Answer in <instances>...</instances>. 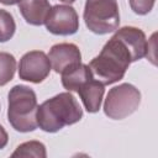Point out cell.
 Wrapping results in <instances>:
<instances>
[{"mask_svg": "<svg viewBox=\"0 0 158 158\" xmlns=\"http://www.w3.org/2000/svg\"><path fill=\"white\" fill-rule=\"evenodd\" d=\"M131 63L132 58L126 46L116 36H112L88 67L94 79L102 85H109L121 80Z\"/></svg>", "mask_w": 158, "mask_h": 158, "instance_id": "cell-1", "label": "cell"}, {"mask_svg": "<svg viewBox=\"0 0 158 158\" xmlns=\"http://www.w3.org/2000/svg\"><path fill=\"white\" fill-rule=\"evenodd\" d=\"M83 117V110L77 99L68 93H60L37 106V125L46 132H57L73 125Z\"/></svg>", "mask_w": 158, "mask_h": 158, "instance_id": "cell-2", "label": "cell"}, {"mask_svg": "<svg viewBox=\"0 0 158 158\" xmlns=\"http://www.w3.org/2000/svg\"><path fill=\"white\" fill-rule=\"evenodd\" d=\"M37 98L26 85H15L9 91L7 118L19 132H30L37 128Z\"/></svg>", "mask_w": 158, "mask_h": 158, "instance_id": "cell-3", "label": "cell"}, {"mask_svg": "<svg viewBox=\"0 0 158 158\" xmlns=\"http://www.w3.org/2000/svg\"><path fill=\"white\" fill-rule=\"evenodd\" d=\"M86 27L96 35L114 32L120 25V11L116 0H86L84 7Z\"/></svg>", "mask_w": 158, "mask_h": 158, "instance_id": "cell-4", "label": "cell"}, {"mask_svg": "<svg viewBox=\"0 0 158 158\" xmlns=\"http://www.w3.org/2000/svg\"><path fill=\"white\" fill-rule=\"evenodd\" d=\"M141 104V93L132 84L123 83L109 90L104 112L112 120H122L133 114Z\"/></svg>", "mask_w": 158, "mask_h": 158, "instance_id": "cell-5", "label": "cell"}, {"mask_svg": "<svg viewBox=\"0 0 158 158\" xmlns=\"http://www.w3.org/2000/svg\"><path fill=\"white\" fill-rule=\"evenodd\" d=\"M46 28L53 35L68 36L79 28V17L74 7L69 5H54L51 7L46 20Z\"/></svg>", "mask_w": 158, "mask_h": 158, "instance_id": "cell-6", "label": "cell"}, {"mask_svg": "<svg viewBox=\"0 0 158 158\" xmlns=\"http://www.w3.org/2000/svg\"><path fill=\"white\" fill-rule=\"evenodd\" d=\"M48 56L42 51H31L22 56L19 64V77L31 83L43 81L51 72Z\"/></svg>", "mask_w": 158, "mask_h": 158, "instance_id": "cell-7", "label": "cell"}, {"mask_svg": "<svg viewBox=\"0 0 158 158\" xmlns=\"http://www.w3.org/2000/svg\"><path fill=\"white\" fill-rule=\"evenodd\" d=\"M51 67L56 73H64L65 70L81 63V53L74 43L54 44L48 54Z\"/></svg>", "mask_w": 158, "mask_h": 158, "instance_id": "cell-8", "label": "cell"}, {"mask_svg": "<svg viewBox=\"0 0 158 158\" xmlns=\"http://www.w3.org/2000/svg\"><path fill=\"white\" fill-rule=\"evenodd\" d=\"M116 36L128 49L132 62H136L144 56H147L148 51V43L146 35L142 30L133 27V26H125L116 31L114 35Z\"/></svg>", "mask_w": 158, "mask_h": 158, "instance_id": "cell-9", "label": "cell"}, {"mask_svg": "<svg viewBox=\"0 0 158 158\" xmlns=\"http://www.w3.org/2000/svg\"><path fill=\"white\" fill-rule=\"evenodd\" d=\"M104 91H105L104 85L96 79H94V77L86 80L84 84H81L77 90L88 112L99 111L101 106Z\"/></svg>", "mask_w": 158, "mask_h": 158, "instance_id": "cell-10", "label": "cell"}, {"mask_svg": "<svg viewBox=\"0 0 158 158\" xmlns=\"http://www.w3.org/2000/svg\"><path fill=\"white\" fill-rule=\"evenodd\" d=\"M19 10L27 23L41 26L51 10V4L48 0H21Z\"/></svg>", "mask_w": 158, "mask_h": 158, "instance_id": "cell-11", "label": "cell"}, {"mask_svg": "<svg viewBox=\"0 0 158 158\" xmlns=\"http://www.w3.org/2000/svg\"><path fill=\"white\" fill-rule=\"evenodd\" d=\"M90 78H93V74L89 67L86 64L79 63L62 73V84L68 91H77L78 88Z\"/></svg>", "mask_w": 158, "mask_h": 158, "instance_id": "cell-12", "label": "cell"}, {"mask_svg": "<svg viewBox=\"0 0 158 158\" xmlns=\"http://www.w3.org/2000/svg\"><path fill=\"white\" fill-rule=\"evenodd\" d=\"M46 147L43 143L38 141H28L20 144L16 151L11 154V157H38L46 158Z\"/></svg>", "mask_w": 158, "mask_h": 158, "instance_id": "cell-13", "label": "cell"}, {"mask_svg": "<svg viewBox=\"0 0 158 158\" xmlns=\"http://www.w3.org/2000/svg\"><path fill=\"white\" fill-rule=\"evenodd\" d=\"M16 70V59L7 52H0V86L12 80Z\"/></svg>", "mask_w": 158, "mask_h": 158, "instance_id": "cell-14", "label": "cell"}, {"mask_svg": "<svg viewBox=\"0 0 158 158\" xmlns=\"http://www.w3.org/2000/svg\"><path fill=\"white\" fill-rule=\"evenodd\" d=\"M16 30V23L12 17V15L4 10L0 9V42H6L9 41Z\"/></svg>", "mask_w": 158, "mask_h": 158, "instance_id": "cell-15", "label": "cell"}, {"mask_svg": "<svg viewBox=\"0 0 158 158\" xmlns=\"http://www.w3.org/2000/svg\"><path fill=\"white\" fill-rule=\"evenodd\" d=\"M128 1L133 12L138 15H146L153 9L156 0H128Z\"/></svg>", "mask_w": 158, "mask_h": 158, "instance_id": "cell-16", "label": "cell"}, {"mask_svg": "<svg viewBox=\"0 0 158 158\" xmlns=\"http://www.w3.org/2000/svg\"><path fill=\"white\" fill-rule=\"evenodd\" d=\"M7 141H9V136H7V132L5 131V128L0 125V149L4 148L6 144H7Z\"/></svg>", "mask_w": 158, "mask_h": 158, "instance_id": "cell-17", "label": "cell"}, {"mask_svg": "<svg viewBox=\"0 0 158 158\" xmlns=\"http://www.w3.org/2000/svg\"><path fill=\"white\" fill-rule=\"evenodd\" d=\"M20 1L21 0H0V2L4 4V5H15V4L20 2Z\"/></svg>", "mask_w": 158, "mask_h": 158, "instance_id": "cell-18", "label": "cell"}, {"mask_svg": "<svg viewBox=\"0 0 158 158\" xmlns=\"http://www.w3.org/2000/svg\"><path fill=\"white\" fill-rule=\"evenodd\" d=\"M60 1H63V2H67V4H72V2H74L75 0H60Z\"/></svg>", "mask_w": 158, "mask_h": 158, "instance_id": "cell-19", "label": "cell"}]
</instances>
